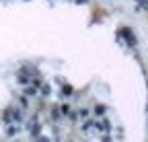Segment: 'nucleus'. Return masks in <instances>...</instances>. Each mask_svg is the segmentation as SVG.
<instances>
[]
</instances>
